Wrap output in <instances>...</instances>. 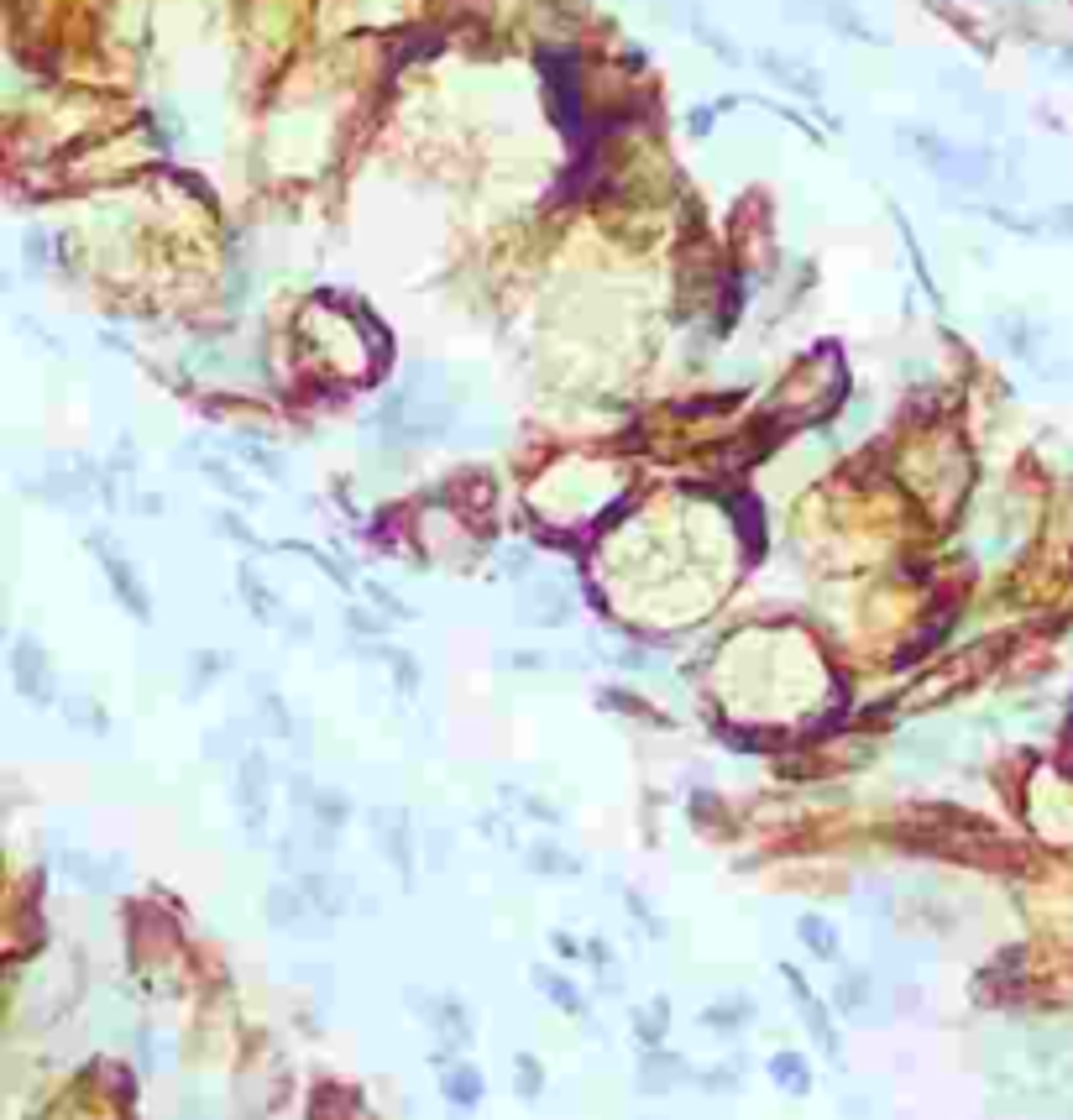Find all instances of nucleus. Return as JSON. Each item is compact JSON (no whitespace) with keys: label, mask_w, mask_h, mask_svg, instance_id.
Listing matches in <instances>:
<instances>
[{"label":"nucleus","mask_w":1073,"mask_h":1120,"mask_svg":"<svg viewBox=\"0 0 1073 1120\" xmlns=\"http://www.w3.org/2000/svg\"><path fill=\"white\" fill-rule=\"evenodd\" d=\"M529 870L534 874H577L581 864H577V853L555 849V843H534V849H529Z\"/></svg>","instance_id":"ddd939ff"},{"label":"nucleus","mask_w":1073,"mask_h":1120,"mask_svg":"<svg viewBox=\"0 0 1073 1120\" xmlns=\"http://www.w3.org/2000/svg\"><path fill=\"white\" fill-rule=\"evenodd\" d=\"M236 806H241V817H247L251 833H262V822H268V759H262L257 749H251V754H241Z\"/></svg>","instance_id":"39448f33"},{"label":"nucleus","mask_w":1073,"mask_h":1120,"mask_svg":"<svg viewBox=\"0 0 1073 1120\" xmlns=\"http://www.w3.org/2000/svg\"><path fill=\"white\" fill-rule=\"evenodd\" d=\"M220 665H226V660H220V655H194V676H189V691H199L204 681H215V676H220Z\"/></svg>","instance_id":"5701e85b"},{"label":"nucleus","mask_w":1073,"mask_h":1120,"mask_svg":"<svg viewBox=\"0 0 1073 1120\" xmlns=\"http://www.w3.org/2000/svg\"><path fill=\"white\" fill-rule=\"evenodd\" d=\"M294 885L320 905V917H340V911L351 905V895H356V885H351V880H336V874H325V870H304Z\"/></svg>","instance_id":"0eeeda50"},{"label":"nucleus","mask_w":1073,"mask_h":1120,"mask_svg":"<svg viewBox=\"0 0 1073 1120\" xmlns=\"http://www.w3.org/2000/svg\"><path fill=\"white\" fill-rule=\"evenodd\" d=\"M11 676H16V691H22L26 702H53V665H47L43 645L37 639H16L11 649Z\"/></svg>","instance_id":"7ed1b4c3"},{"label":"nucleus","mask_w":1073,"mask_h":1120,"mask_svg":"<svg viewBox=\"0 0 1073 1120\" xmlns=\"http://www.w3.org/2000/svg\"><path fill=\"white\" fill-rule=\"evenodd\" d=\"M519 608H524V618H529V623H565V618H571V597H565L561 587H550V581L524 587Z\"/></svg>","instance_id":"1a4fd4ad"},{"label":"nucleus","mask_w":1073,"mask_h":1120,"mask_svg":"<svg viewBox=\"0 0 1073 1120\" xmlns=\"http://www.w3.org/2000/svg\"><path fill=\"white\" fill-rule=\"evenodd\" d=\"M744 1010H749L744 1000H734V1006H718V1010H707V1021H712V1026H734V1021L744 1016Z\"/></svg>","instance_id":"393cba45"},{"label":"nucleus","mask_w":1073,"mask_h":1120,"mask_svg":"<svg viewBox=\"0 0 1073 1120\" xmlns=\"http://www.w3.org/2000/svg\"><path fill=\"white\" fill-rule=\"evenodd\" d=\"M445 1094H451L456 1105H476V1099H482V1078H476L472 1068H451V1074H445Z\"/></svg>","instance_id":"f3484780"},{"label":"nucleus","mask_w":1073,"mask_h":1120,"mask_svg":"<svg viewBox=\"0 0 1073 1120\" xmlns=\"http://www.w3.org/2000/svg\"><path fill=\"white\" fill-rule=\"evenodd\" d=\"M68 723H90L95 728V733H105V717H100V707H95V702H68Z\"/></svg>","instance_id":"b1692460"},{"label":"nucleus","mask_w":1073,"mask_h":1120,"mask_svg":"<svg viewBox=\"0 0 1073 1120\" xmlns=\"http://www.w3.org/2000/svg\"><path fill=\"white\" fill-rule=\"evenodd\" d=\"M838 1010H848V1016L870 1010V979H864V974H848V979H843V990H838Z\"/></svg>","instance_id":"a211bd4d"},{"label":"nucleus","mask_w":1073,"mask_h":1120,"mask_svg":"<svg viewBox=\"0 0 1073 1120\" xmlns=\"http://www.w3.org/2000/svg\"><path fill=\"white\" fill-rule=\"evenodd\" d=\"M775 1078H780L786 1089H806V1068H802V1058L780 1053V1058H775Z\"/></svg>","instance_id":"4be33fe9"},{"label":"nucleus","mask_w":1073,"mask_h":1120,"mask_svg":"<svg viewBox=\"0 0 1073 1120\" xmlns=\"http://www.w3.org/2000/svg\"><path fill=\"white\" fill-rule=\"evenodd\" d=\"M236 456L247 466H257L262 476H272V482H283V456L278 451H268L262 440H236Z\"/></svg>","instance_id":"2eb2a0df"},{"label":"nucleus","mask_w":1073,"mask_h":1120,"mask_svg":"<svg viewBox=\"0 0 1073 1120\" xmlns=\"http://www.w3.org/2000/svg\"><path fill=\"white\" fill-rule=\"evenodd\" d=\"M257 707H262V717H268L272 733L294 738V717H288V707H283V697H278L272 686H262V691H257Z\"/></svg>","instance_id":"dca6fc26"},{"label":"nucleus","mask_w":1073,"mask_h":1120,"mask_svg":"<svg viewBox=\"0 0 1073 1120\" xmlns=\"http://www.w3.org/2000/svg\"><path fill=\"white\" fill-rule=\"evenodd\" d=\"M534 979H540V990H550V1000H555V1006H565V1010H581V1000L577 995H571V985H565V979H555V974H534Z\"/></svg>","instance_id":"412c9836"},{"label":"nucleus","mask_w":1073,"mask_h":1120,"mask_svg":"<svg viewBox=\"0 0 1073 1120\" xmlns=\"http://www.w3.org/2000/svg\"><path fill=\"white\" fill-rule=\"evenodd\" d=\"M268 922H272L278 932H320V927H325L320 905L309 901L299 885H272V895H268Z\"/></svg>","instance_id":"20e7f679"},{"label":"nucleus","mask_w":1073,"mask_h":1120,"mask_svg":"<svg viewBox=\"0 0 1073 1120\" xmlns=\"http://www.w3.org/2000/svg\"><path fill=\"white\" fill-rule=\"evenodd\" d=\"M367 592H372V602H377V608H388V612H393V618H414V612H408L404 602L393 597V592H383V587H367Z\"/></svg>","instance_id":"a878e982"},{"label":"nucleus","mask_w":1073,"mask_h":1120,"mask_svg":"<svg viewBox=\"0 0 1073 1120\" xmlns=\"http://www.w3.org/2000/svg\"><path fill=\"white\" fill-rule=\"evenodd\" d=\"M786 974H791V995H796V1006L806 1010V1026H812V1031H817V1042H822L827 1053H833L838 1042H833V1031H827V1016H822V1006H817V1000H812V990L802 985V974H796V969H786Z\"/></svg>","instance_id":"f8f14e48"},{"label":"nucleus","mask_w":1073,"mask_h":1120,"mask_svg":"<svg viewBox=\"0 0 1073 1120\" xmlns=\"http://www.w3.org/2000/svg\"><path fill=\"white\" fill-rule=\"evenodd\" d=\"M204 476H215V482L226 487L231 498H241V503H247V498H251V487H247V482H241V476H236V472H231V466H226V461H204Z\"/></svg>","instance_id":"aec40b11"},{"label":"nucleus","mask_w":1073,"mask_h":1120,"mask_svg":"<svg viewBox=\"0 0 1073 1120\" xmlns=\"http://www.w3.org/2000/svg\"><path fill=\"white\" fill-rule=\"evenodd\" d=\"M372 837L383 843L388 859L398 864V874H414V843H408L414 833H408L404 812H393V806H388V812H372Z\"/></svg>","instance_id":"423d86ee"},{"label":"nucleus","mask_w":1073,"mask_h":1120,"mask_svg":"<svg viewBox=\"0 0 1073 1120\" xmlns=\"http://www.w3.org/2000/svg\"><path fill=\"white\" fill-rule=\"evenodd\" d=\"M540 68H545V79H550L561 126H565V131H577V79H571V58H565V53H545Z\"/></svg>","instance_id":"6e6552de"},{"label":"nucleus","mask_w":1073,"mask_h":1120,"mask_svg":"<svg viewBox=\"0 0 1073 1120\" xmlns=\"http://www.w3.org/2000/svg\"><path fill=\"white\" fill-rule=\"evenodd\" d=\"M377 655L393 665V681H398V691H404V697H408V691H419V665L404 655V649H377Z\"/></svg>","instance_id":"6ab92c4d"},{"label":"nucleus","mask_w":1073,"mask_h":1120,"mask_svg":"<svg viewBox=\"0 0 1073 1120\" xmlns=\"http://www.w3.org/2000/svg\"><path fill=\"white\" fill-rule=\"evenodd\" d=\"M901 142L916 152V158L926 163V168L938 173L948 189H963V194H984V189H995V158L990 152H979V147H959V142H948V136H938V131H916V126H901Z\"/></svg>","instance_id":"f257e3e1"},{"label":"nucleus","mask_w":1073,"mask_h":1120,"mask_svg":"<svg viewBox=\"0 0 1073 1120\" xmlns=\"http://www.w3.org/2000/svg\"><path fill=\"white\" fill-rule=\"evenodd\" d=\"M90 550L100 555L105 577H111V592H115V597L126 602V612H131V618H142V623H147V618H152V597H147V592H142V577H136V571H131V560H126V555H115V544L105 540V534H90Z\"/></svg>","instance_id":"f03ea898"},{"label":"nucleus","mask_w":1073,"mask_h":1120,"mask_svg":"<svg viewBox=\"0 0 1073 1120\" xmlns=\"http://www.w3.org/2000/svg\"><path fill=\"white\" fill-rule=\"evenodd\" d=\"M759 68H770L780 84H791V90H802V95H822V79H817L806 63H791V58H780V53H759Z\"/></svg>","instance_id":"9d476101"},{"label":"nucleus","mask_w":1073,"mask_h":1120,"mask_svg":"<svg viewBox=\"0 0 1073 1120\" xmlns=\"http://www.w3.org/2000/svg\"><path fill=\"white\" fill-rule=\"evenodd\" d=\"M241 597H247V608L257 612L262 623H278V612H283V602L268 592V581L257 577V571H241Z\"/></svg>","instance_id":"9b49d317"},{"label":"nucleus","mask_w":1073,"mask_h":1120,"mask_svg":"<svg viewBox=\"0 0 1073 1120\" xmlns=\"http://www.w3.org/2000/svg\"><path fill=\"white\" fill-rule=\"evenodd\" d=\"M796 932L806 938V948H812L817 958H838V932L827 927L822 917H802V922H796Z\"/></svg>","instance_id":"4468645a"}]
</instances>
